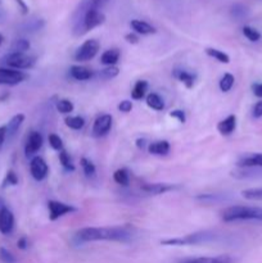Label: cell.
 I'll use <instances>...</instances> for the list:
<instances>
[{
	"instance_id": "obj_1",
	"label": "cell",
	"mask_w": 262,
	"mask_h": 263,
	"mask_svg": "<svg viewBox=\"0 0 262 263\" xmlns=\"http://www.w3.org/2000/svg\"><path fill=\"white\" fill-rule=\"evenodd\" d=\"M135 235V230L130 226H113V228H84L76 233V238L82 243L99 240L130 241Z\"/></svg>"
},
{
	"instance_id": "obj_2",
	"label": "cell",
	"mask_w": 262,
	"mask_h": 263,
	"mask_svg": "<svg viewBox=\"0 0 262 263\" xmlns=\"http://www.w3.org/2000/svg\"><path fill=\"white\" fill-rule=\"evenodd\" d=\"M223 222H235V221H261L262 208L252 205H231L221 212Z\"/></svg>"
},
{
	"instance_id": "obj_3",
	"label": "cell",
	"mask_w": 262,
	"mask_h": 263,
	"mask_svg": "<svg viewBox=\"0 0 262 263\" xmlns=\"http://www.w3.org/2000/svg\"><path fill=\"white\" fill-rule=\"evenodd\" d=\"M2 62L5 66H8V68L20 71V69L32 68L36 63V58L25 53H9L2 59Z\"/></svg>"
},
{
	"instance_id": "obj_4",
	"label": "cell",
	"mask_w": 262,
	"mask_h": 263,
	"mask_svg": "<svg viewBox=\"0 0 262 263\" xmlns=\"http://www.w3.org/2000/svg\"><path fill=\"white\" fill-rule=\"evenodd\" d=\"M213 235L207 231L203 233H195L186 235L185 238H176V239H167L162 241L163 246H197V244L204 243V241L211 240Z\"/></svg>"
},
{
	"instance_id": "obj_5",
	"label": "cell",
	"mask_w": 262,
	"mask_h": 263,
	"mask_svg": "<svg viewBox=\"0 0 262 263\" xmlns=\"http://www.w3.org/2000/svg\"><path fill=\"white\" fill-rule=\"evenodd\" d=\"M100 49L99 41L95 40V39H90V40H86L74 53V59L77 62H87L90 59L94 58L98 54Z\"/></svg>"
},
{
	"instance_id": "obj_6",
	"label": "cell",
	"mask_w": 262,
	"mask_h": 263,
	"mask_svg": "<svg viewBox=\"0 0 262 263\" xmlns=\"http://www.w3.org/2000/svg\"><path fill=\"white\" fill-rule=\"evenodd\" d=\"M26 73L13 68H0V85L14 86L26 80Z\"/></svg>"
},
{
	"instance_id": "obj_7",
	"label": "cell",
	"mask_w": 262,
	"mask_h": 263,
	"mask_svg": "<svg viewBox=\"0 0 262 263\" xmlns=\"http://www.w3.org/2000/svg\"><path fill=\"white\" fill-rule=\"evenodd\" d=\"M48 210H49V220L55 221L62 216L67 215L76 211V208L72 205L66 204V203L57 202V200H49L48 202Z\"/></svg>"
},
{
	"instance_id": "obj_8",
	"label": "cell",
	"mask_w": 262,
	"mask_h": 263,
	"mask_svg": "<svg viewBox=\"0 0 262 263\" xmlns=\"http://www.w3.org/2000/svg\"><path fill=\"white\" fill-rule=\"evenodd\" d=\"M30 172L36 181H43L49 174L48 164L41 157H33L30 162Z\"/></svg>"
},
{
	"instance_id": "obj_9",
	"label": "cell",
	"mask_w": 262,
	"mask_h": 263,
	"mask_svg": "<svg viewBox=\"0 0 262 263\" xmlns=\"http://www.w3.org/2000/svg\"><path fill=\"white\" fill-rule=\"evenodd\" d=\"M112 116L110 115H102L94 121V125H92V135L100 138V136H104L109 133L110 127H112Z\"/></svg>"
},
{
	"instance_id": "obj_10",
	"label": "cell",
	"mask_w": 262,
	"mask_h": 263,
	"mask_svg": "<svg viewBox=\"0 0 262 263\" xmlns=\"http://www.w3.org/2000/svg\"><path fill=\"white\" fill-rule=\"evenodd\" d=\"M44 143L43 135H41L39 131H32V133L28 135L27 141H26L25 145V154L26 157H32L33 154L38 153L41 149Z\"/></svg>"
},
{
	"instance_id": "obj_11",
	"label": "cell",
	"mask_w": 262,
	"mask_h": 263,
	"mask_svg": "<svg viewBox=\"0 0 262 263\" xmlns=\"http://www.w3.org/2000/svg\"><path fill=\"white\" fill-rule=\"evenodd\" d=\"M14 229V216L7 207L0 208V233L9 235Z\"/></svg>"
},
{
	"instance_id": "obj_12",
	"label": "cell",
	"mask_w": 262,
	"mask_h": 263,
	"mask_svg": "<svg viewBox=\"0 0 262 263\" xmlns=\"http://www.w3.org/2000/svg\"><path fill=\"white\" fill-rule=\"evenodd\" d=\"M179 263H234L230 256H215V257H194V258L181 259Z\"/></svg>"
},
{
	"instance_id": "obj_13",
	"label": "cell",
	"mask_w": 262,
	"mask_h": 263,
	"mask_svg": "<svg viewBox=\"0 0 262 263\" xmlns=\"http://www.w3.org/2000/svg\"><path fill=\"white\" fill-rule=\"evenodd\" d=\"M23 121H25V115L22 113H18V115L13 116L10 118V121L8 122V125L5 126L7 127V140H12L15 135H17L18 130L22 126Z\"/></svg>"
},
{
	"instance_id": "obj_14",
	"label": "cell",
	"mask_w": 262,
	"mask_h": 263,
	"mask_svg": "<svg viewBox=\"0 0 262 263\" xmlns=\"http://www.w3.org/2000/svg\"><path fill=\"white\" fill-rule=\"evenodd\" d=\"M175 186L170 184H161V182H156V184H144L141 185V190L148 194H153V195H159V194H164L167 192H171L174 190Z\"/></svg>"
},
{
	"instance_id": "obj_15",
	"label": "cell",
	"mask_w": 262,
	"mask_h": 263,
	"mask_svg": "<svg viewBox=\"0 0 262 263\" xmlns=\"http://www.w3.org/2000/svg\"><path fill=\"white\" fill-rule=\"evenodd\" d=\"M235 127H236V117L234 115L228 116L225 120L220 121L217 125L218 133L223 136L231 135V134L234 133V130H235Z\"/></svg>"
},
{
	"instance_id": "obj_16",
	"label": "cell",
	"mask_w": 262,
	"mask_h": 263,
	"mask_svg": "<svg viewBox=\"0 0 262 263\" xmlns=\"http://www.w3.org/2000/svg\"><path fill=\"white\" fill-rule=\"evenodd\" d=\"M69 74L72 79L77 80V81H87L94 76V72L91 69L86 68L82 66H72L69 69Z\"/></svg>"
},
{
	"instance_id": "obj_17",
	"label": "cell",
	"mask_w": 262,
	"mask_h": 263,
	"mask_svg": "<svg viewBox=\"0 0 262 263\" xmlns=\"http://www.w3.org/2000/svg\"><path fill=\"white\" fill-rule=\"evenodd\" d=\"M131 28L135 31V33L139 35H152V33H156L157 30L152 25H149L145 21L140 20H133L130 22Z\"/></svg>"
},
{
	"instance_id": "obj_18",
	"label": "cell",
	"mask_w": 262,
	"mask_h": 263,
	"mask_svg": "<svg viewBox=\"0 0 262 263\" xmlns=\"http://www.w3.org/2000/svg\"><path fill=\"white\" fill-rule=\"evenodd\" d=\"M236 164L239 167H262V153H253L241 157Z\"/></svg>"
},
{
	"instance_id": "obj_19",
	"label": "cell",
	"mask_w": 262,
	"mask_h": 263,
	"mask_svg": "<svg viewBox=\"0 0 262 263\" xmlns=\"http://www.w3.org/2000/svg\"><path fill=\"white\" fill-rule=\"evenodd\" d=\"M148 152L154 156H166L170 152V143L166 140L154 141V143L149 144Z\"/></svg>"
},
{
	"instance_id": "obj_20",
	"label": "cell",
	"mask_w": 262,
	"mask_h": 263,
	"mask_svg": "<svg viewBox=\"0 0 262 263\" xmlns=\"http://www.w3.org/2000/svg\"><path fill=\"white\" fill-rule=\"evenodd\" d=\"M120 55H121V53L117 48L108 49V50H105L104 53L102 54L100 62H102V63L107 67L115 66V64L118 62V59H120Z\"/></svg>"
},
{
	"instance_id": "obj_21",
	"label": "cell",
	"mask_w": 262,
	"mask_h": 263,
	"mask_svg": "<svg viewBox=\"0 0 262 263\" xmlns=\"http://www.w3.org/2000/svg\"><path fill=\"white\" fill-rule=\"evenodd\" d=\"M172 74H174L175 79H177L179 81H181L182 84L188 87V89H192L193 85H194L195 76L194 74L190 73V72L184 71V69H175L174 73Z\"/></svg>"
},
{
	"instance_id": "obj_22",
	"label": "cell",
	"mask_w": 262,
	"mask_h": 263,
	"mask_svg": "<svg viewBox=\"0 0 262 263\" xmlns=\"http://www.w3.org/2000/svg\"><path fill=\"white\" fill-rule=\"evenodd\" d=\"M146 91H148V82L145 80H139L136 84L134 85V89L131 91V98L134 100H140L145 97Z\"/></svg>"
},
{
	"instance_id": "obj_23",
	"label": "cell",
	"mask_w": 262,
	"mask_h": 263,
	"mask_svg": "<svg viewBox=\"0 0 262 263\" xmlns=\"http://www.w3.org/2000/svg\"><path fill=\"white\" fill-rule=\"evenodd\" d=\"M146 105L154 110H162L164 108L163 100H162V98L159 97L158 94H156V92L148 94V97H146Z\"/></svg>"
},
{
	"instance_id": "obj_24",
	"label": "cell",
	"mask_w": 262,
	"mask_h": 263,
	"mask_svg": "<svg viewBox=\"0 0 262 263\" xmlns=\"http://www.w3.org/2000/svg\"><path fill=\"white\" fill-rule=\"evenodd\" d=\"M30 41L26 39H17L10 45V53H26L30 49Z\"/></svg>"
},
{
	"instance_id": "obj_25",
	"label": "cell",
	"mask_w": 262,
	"mask_h": 263,
	"mask_svg": "<svg viewBox=\"0 0 262 263\" xmlns=\"http://www.w3.org/2000/svg\"><path fill=\"white\" fill-rule=\"evenodd\" d=\"M205 54H207L208 57H212V58H215L216 61H218L220 63L228 64L229 62H230V57H229L226 53H223V51L218 50V49L207 48L205 49Z\"/></svg>"
},
{
	"instance_id": "obj_26",
	"label": "cell",
	"mask_w": 262,
	"mask_h": 263,
	"mask_svg": "<svg viewBox=\"0 0 262 263\" xmlns=\"http://www.w3.org/2000/svg\"><path fill=\"white\" fill-rule=\"evenodd\" d=\"M113 180H115L118 185H121V186H127V185L130 184V176H128L127 170L120 168L117 170V171H115V174H113Z\"/></svg>"
},
{
	"instance_id": "obj_27",
	"label": "cell",
	"mask_w": 262,
	"mask_h": 263,
	"mask_svg": "<svg viewBox=\"0 0 262 263\" xmlns=\"http://www.w3.org/2000/svg\"><path fill=\"white\" fill-rule=\"evenodd\" d=\"M118 73H120V69L116 66H110L104 69H100V71L98 72V77H99L100 80H112L115 79V77H117Z\"/></svg>"
},
{
	"instance_id": "obj_28",
	"label": "cell",
	"mask_w": 262,
	"mask_h": 263,
	"mask_svg": "<svg viewBox=\"0 0 262 263\" xmlns=\"http://www.w3.org/2000/svg\"><path fill=\"white\" fill-rule=\"evenodd\" d=\"M67 127L72 128V130H81L85 126V120L80 116H73V117H67L64 120Z\"/></svg>"
},
{
	"instance_id": "obj_29",
	"label": "cell",
	"mask_w": 262,
	"mask_h": 263,
	"mask_svg": "<svg viewBox=\"0 0 262 263\" xmlns=\"http://www.w3.org/2000/svg\"><path fill=\"white\" fill-rule=\"evenodd\" d=\"M241 197L247 200H262V187H253L241 192Z\"/></svg>"
},
{
	"instance_id": "obj_30",
	"label": "cell",
	"mask_w": 262,
	"mask_h": 263,
	"mask_svg": "<svg viewBox=\"0 0 262 263\" xmlns=\"http://www.w3.org/2000/svg\"><path fill=\"white\" fill-rule=\"evenodd\" d=\"M80 164H81L82 171H84V174L86 175L87 177L95 176V172H97V168H95L94 163H92L91 161H89V159H87V158L82 157L81 161H80Z\"/></svg>"
},
{
	"instance_id": "obj_31",
	"label": "cell",
	"mask_w": 262,
	"mask_h": 263,
	"mask_svg": "<svg viewBox=\"0 0 262 263\" xmlns=\"http://www.w3.org/2000/svg\"><path fill=\"white\" fill-rule=\"evenodd\" d=\"M234 81H235V79H234V76L231 73L223 74V77L221 79V81H220L221 91H223V92L230 91L231 87L234 86Z\"/></svg>"
},
{
	"instance_id": "obj_32",
	"label": "cell",
	"mask_w": 262,
	"mask_h": 263,
	"mask_svg": "<svg viewBox=\"0 0 262 263\" xmlns=\"http://www.w3.org/2000/svg\"><path fill=\"white\" fill-rule=\"evenodd\" d=\"M241 31H243V35L246 36L249 41H252V43H256V41H258L259 39H261V33H259L256 28L251 27V26H244Z\"/></svg>"
},
{
	"instance_id": "obj_33",
	"label": "cell",
	"mask_w": 262,
	"mask_h": 263,
	"mask_svg": "<svg viewBox=\"0 0 262 263\" xmlns=\"http://www.w3.org/2000/svg\"><path fill=\"white\" fill-rule=\"evenodd\" d=\"M73 103L69 102L68 99H61L57 103V109L58 112L63 113V115H68V113L73 112Z\"/></svg>"
},
{
	"instance_id": "obj_34",
	"label": "cell",
	"mask_w": 262,
	"mask_h": 263,
	"mask_svg": "<svg viewBox=\"0 0 262 263\" xmlns=\"http://www.w3.org/2000/svg\"><path fill=\"white\" fill-rule=\"evenodd\" d=\"M59 162L62 163V166L67 170V171H74V166L72 163L71 158H69L68 153L66 151L59 152Z\"/></svg>"
},
{
	"instance_id": "obj_35",
	"label": "cell",
	"mask_w": 262,
	"mask_h": 263,
	"mask_svg": "<svg viewBox=\"0 0 262 263\" xmlns=\"http://www.w3.org/2000/svg\"><path fill=\"white\" fill-rule=\"evenodd\" d=\"M49 140V144H50L51 148L54 149V151H63V141H62V139L59 138L58 135H55V134H50L48 138Z\"/></svg>"
},
{
	"instance_id": "obj_36",
	"label": "cell",
	"mask_w": 262,
	"mask_h": 263,
	"mask_svg": "<svg viewBox=\"0 0 262 263\" xmlns=\"http://www.w3.org/2000/svg\"><path fill=\"white\" fill-rule=\"evenodd\" d=\"M247 13H248V9H247V7H244L243 4H235L231 8V14L235 18L246 17Z\"/></svg>"
},
{
	"instance_id": "obj_37",
	"label": "cell",
	"mask_w": 262,
	"mask_h": 263,
	"mask_svg": "<svg viewBox=\"0 0 262 263\" xmlns=\"http://www.w3.org/2000/svg\"><path fill=\"white\" fill-rule=\"evenodd\" d=\"M18 184V177L17 175H15L14 171H8L7 175H5V179L4 181H3V187L8 186V185H12V186H14V185Z\"/></svg>"
},
{
	"instance_id": "obj_38",
	"label": "cell",
	"mask_w": 262,
	"mask_h": 263,
	"mask_svg": "<svg viewBox=\"0 0 262 263\" xmlns=\"http://www.w3.org/2000/svg\"><path fill=\"white\" fill-rule=\"evenodd\" d=\"M0 259L4 263H15L14 256L5 248H0Z\"/></svg>"
},
{
	"instance_id": "obj_39",
	"label": "cell",
	"mask_w": 262,
	"mask_h": 263,
	"mask_svg": "<svg viewBox=\"0 0 262 263\" xmlns=\"http://www.w3.org/2000/svg\"><path fill=\"white\" fill-rule=\"evenodd\" d=\"M170 116H171L172 118H176V120L179 121L180 123H185V121H186V117H185L184 110H181V109L172 110V112L170 113Z\"/></svg>"
},
{
	"instance_id": "obj_40",
	"label": "cell",
	"mask_w": 262,
	"mask_h": 263,
	"mask_svg": "<svg viewBox=\"0 0 262 263\" xmlns=\"http://www.w3.org/2000/svg\"><path fill=\"white\" fill-rule=\"evenodd\" d=\"M118 109L123 113L131 112V109H133V102H130V100H122V102L118 104Z\"/></svg>"
},
{
	"instance_id": "obj_41",
	"label": "cell",
	"mask_w": 262,
	"mask_h": 263,
	"mask_svg": "<svg viewBox=\"0 0 262 263\" xmlns=\"http://www.w3.org/2000/svg\"><path fill=\"white\" fill-rule=\"evenodd\" d=\"M252 116L254 118H261L262 117V100L257 102L253 105V109H252Z\"/></svg>"
},
{
	"instance_id": "obj_42",
	"label": "cell",
	"mask_w": 262,
	"mask_h": 263,
	"mask_svg": "<svg viewBox=\"0 0 262 263\" xmlns=\"http://www.w3.org/2000/svg\"><path fill=\"white\" fill-rule=\"evenodd\" d=\"M252 91L257 98H262V82H256L252 85Z\"/></svg>"
},
{
	"instance_id": "obj_43",
	"label": "cell",
	"mask_w": 262,
	"mask_h": 263,
	"mask_svg": "<svg viewBox=\"0 0 262 263\" xmlns=\"http://www.w3.org/2000/svg\"><path fill=\"white\" fill-rule=\"evenodd\" d=\"M5 140H7V127H5V126H2V127H0V151H2Z\"/></svg>"
},
{
	"instance_id": "obj_44",
	"label": "cell",
	"mask_w": 262,
	"mask_h": 263,
	"mask_svg": "<svg viewBox=\"0 0 262 263\" xmlns=\"http://www.w3.org/2000/svg\"><path fill=\"white\" fill-rule=\"evenodd\" d=\"M125 40L130 44H138L139 37L136 33H127V35L125 36Z\"/></svg>"
},
{
	"instance_id": "obj_45",
	"label": "cell",
	"mask_w": 262,
	"mask_h": 263,
	"mask_svg": "<svg viewBox=\"0 0 262 263\" xmlns=\"http://www.w3.org/2000/svg\"><path fill=\"white\" fill-rule=\"evenodd\" d=\"M15 3L18 4V7L21 8V12L23 13V14H27L28 13V7L26 5V3L23 2V0H15Z\"/></svg>"
},
{
	"instance_id": "obj_46",
	"label": "cell",
	"mask_w": 262,
	"mask_h": 263,
	"mask_svg": "<svg viewBox=\"0 0 262 263\" xmlns=\"http://www.w3.org/2000/svg\"><path fill=\"white\" fill-rule=\"evenodd\" d=\"M17 246L20 249H26L27 248V239H26L25 236H23V238H21L20 240L17 241Z\"/></svg>"
},
{
	"instance_id": "obj_47",
	"label": "cell",
	"mask_w": 262,
	"mask_h": 263,
	"mask_svg": "<svg viewBox=\"0 0 262 263\" xmlns=\"http://www.w3.org/2000/svg\"><path fill=\"white\" fill-rule=\"evenodd\" d=\"M145 144H146L145 139H138V140H136V146H138V148H140V149L145 148Z\"/></svg>"
},
{
	"instance_id": "obj_48",
	"label": "cell",
	"mask_w": 262,
	"mask_h": 263,
	"mask_svg": "<svg viewBox=\"0 0 262 263\" xmlns=\"http://www.w3.org/2000/svg\"><path fill=\"white\" fill-rule=\"evenodd\" d=\"M90 3H92V4H95V5H99L100 3H103V2H107V0H89Z\"/></svg>"
},
{
	"instance_id": "obj_49",
	"label": "cell",
	"mask_w": 262,
	"mask_h": 263,
	"mask_svg": "<svg viewBox=\"0 0 262 263\" xmlns=\"http://www.w3.org/2000/svg\"><path fill=\"white\" fill-rule=\"evenodd\" d=\"M3 40H4V37H3V35H2V33H0V45H2V44H3Z\"/></svg>"
}]
</instances>
